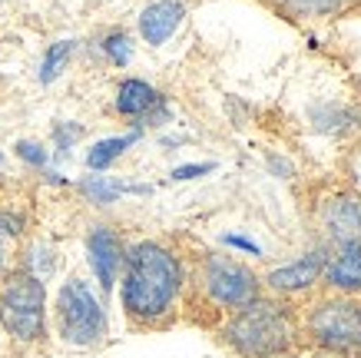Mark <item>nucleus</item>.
Instances as JSON below:
<instances>
[{"instance_id":"nucleus-1","label":"nucleus","mask_w":361,"mask_h":358,"mask_svg":"<svg viewBox=\"0 0 361 358\" xmlns=\"http://www.w3.org/2000/svg\"><path fill=\"white\" fill-rule=\"evenodd\" d=\"M126 272H123V309L133 326H166L176 312L179 292L186 285V269L169 246L146 239L136 242L126 256Z\"/></svg>"},{"instance_id":"nucleus-2","label":"nucleus","mask_w":361,"mask_h":358,"mask_svg":"<svg viewBox=\"0 0 361 358\" xmlns=\"http://www.w3.org/2000/svg\"><path fill=\"white\" fill-rule=\"evenodd\" d=\"M226 345L239 358H279L295 348L298 318L285 302L252 299L222 326Z\"/></svg>"},{"instance_id":"nucleus-3","label":"nucleus","mask_w":361,"mask_h":358,"mask_svg":"<svg viewBox=\"0 0 361 358\" xmlns=\"http://www.w3.org/2000/svg\"><path fill=\"white\" fill-rule=\"evenodd\" d=\"M47 318V289L33 272L20 269L7 275L0 289V326L17 342H40Z\"/></svg>"},{"instance_id":"nucleus-4","label":"nucleus","mask_w":361,"mask_h":358,"mask_svg":"<svg viewBox=\"0 0 361 358\" xmlns=\"http://www.w3.org/2000/svg\"><path fill=\"white\" fill-rule=\"evenodd\" d=\"M56 328L70 345H97L106 335V312L83 279H70L56 292Z\"/></svg>"},{"instance_id":"nucleus-5","label":"nucleus","mask_w":361,"mask_h":358,"mask_svg":"<svg viewBox=\"0 0 361 358\" xmlns=\"http://www.w3.org/2000/svg\"><path fill=\"white\" fill-rule=\"evenodd\" d=\"M196 285L216 309H242L252 299H259V279L249 265L229 256H216L206 252L202 262L196 265Z\"/></svg>"},{"instance_id":"nucleus-6","label":"nucleus","mask_w":361,"mask_h":358,"mask_svg":"<svg viewBox=\"0 0 361 358\" xmlns=\"http://www.w3.org/2000/svg\"><path fill=\"white\" fill-rule=\"evenodd\" d=\"M308 338L331 352H355L361 348V305L348 295L318 299L305 312Z\"/></svg>"},{"instance_id":"nucleus-7","label":"nucleus","mask_w":361,"mask_h":358,"mask_svg":"<svg viewBox=\"0 0 361 358\" xmlns=\"http://www.w3.org/2000/svg\"><path fill=\"white\" fill-rule=\"evenodd\" d=\"M315 226L329 246H348L361 242V196L345 186L331 189L315 203Z\"/></svg>"},{"instance_id":"nucleus-8","label":"nucleus","mask_w":361,"mask_h":358,"mask_svg":"<svg viewBox=\"0 0 361 358\" xmlns=\"http://www.w3.org/2000/svg\"><path fill=\"white\" fill-rule=\"evenodd\" d=\"M322 272H325V249H315V252L298 256V259L288 262V265L272 269L265 275V285H269L272 292H282V295L305 292V289H312V285L322 279Z\"/></svg>"},{"instance_id":"nucleus-9","label":"nucleus","mask_w":361,"mask_h":358,"mask_svg":"<svg viewBox=\"0 0 361 358\" xmlns=\"http://www.w3.org/2000/svg\"><path fill=\"white\" fill-rule=\"evenodd\" d=\"M87 252H90V265L97 272L99 285L110 292L116 282V272L123 265V242L110 226H97L87 239Z\"/></svg>"},{"instance_id":"nucleus-10","label":"nucleus","mask_w":361,"mask_h":358,"mask_svg":"<svg viewBox=\"0 0 361 358\" xmlns=\"http://www.w3.org/2000/svg\"><path fill=\"white\" fill-rule=\"evenodd\" d=\"M325 285L335 289L338 295H355L361 292V242H348L331 252V259H325Z\"/></svg>"},{"instance_id":"nucleus-11","label":"nucleus","mask_w":361,"mask_h":358,"mask_svg":"<svg viewBox=\"0 0 361 358\" xmlns=\"http://www.w3.org/2000/svg\"><path fill=\"white\" fill-rule=\"evenodd\" d=\"M183 17H186V7H183L179 0H153V4L142 7V13H140L142 40L153 47H163L166 40L179 30Z\"/></svg>"},{"instance_id":"nucleus-12","label":"nucleus","mask_w":361,"mask_h":358,"mask_svg":"<svg viewBox=\"0 0 361 358\" xmlns=\"http://www.w3.org/2000/svg\"><path fill=\"white\" fill-rule=\"evenodd\" d=\"M156 103H159V93L146 80H123L116 90V113L123 117H146Z\"/></svg>"},{"instance_id":"nucleus-13","label":"nucleus","mask_w":361,"mask_h":358,"mask_svg":"<svg viewBox=\"0 0 361 358\" xmlns=\"http://www.w3.org/2000/svg\"><path fill=\"white\" fill-rule=\"evenodd\" d=\"M279 11L292 17H338V13L358 7L361 0H269Z\"/></svg>"},{"instance_id":"nucleus-14","label":"nucleus","mask_w":361,"mask_h":358,"mask_svg":"<svg viewBox=\"0 0 361 358\" xmlns=\"http://www.w3.org/2000/svg\"><path fill=\"white\" fill-rule=\"evenodd\" d=\"M136 136H140V133H130V136H113V140H99L97 146L87 153V166L90 169H106L116 156H123L126 146L136 143Z\"/></svg>"},{"instance_id":"nucleus-15","label":"nucleus","mask_w":361,"mask_h":358,"mask_svg":"<svg viewBox=\"0 0 361 358\" xmlns=\"http://www.w3.org/2000/svg\"><path fill=\"white\" fill-rule=\"evenodd\" d=\"M70 54H73V40H60V44L50 47L44 64H40V83H54L60 70L66 66V60H70Z\"/></svg>"},{"instance_id":"nucleus-16","label":"nucleus","mask_w":361,"mask_h":358,"mask_svg":"<svg viewBox=\"0 0 361 358\" xmlns=\"http://www.w3.org/2000/svg\"><path fill=\"white\" fill-rule=\"evenodd\" d=\"M130 186H120V183H110V179H87L83 183V193L93 199V203H113L120 193H126Z\"/></svg>"},{"instance_id":"nucleus-17","label":"nucleus","mask_w":361,"mask_h":358,"mask_svg":"<svg viewBox=\"0 0 361 358\" xmlns=\"http://www.w3.org/2000/svg\"><path fill=\"white\" fill-rule=\"evenodd\" d=\"M103 50H106V56H110L116 66H126L130 64V40H126V33H110L106 37V44H103Z\"/></svg>"},{"instance_id":"nucleus-18","label":"nucleus","mask_w":361,"mask_h":358,"mask_svg":"<svg viewBox=\"0 0 361 358\" xmlns=\"http://www.w3.org/2000/svg\"><path fill=\"white\" fill-rule=\"evenodd\" d=\"M345 179H348V186L361 196V143H355V146L345 153Z\"/></svg>"},{"instance_id":"nucleus-19","label":"nucleus","mask_w":361,"mask_h":358,"mask_svg":"<svg viewBox=\"0 0 361 358\" xmlns=\"http://www.w3.org/2000/svg\"><path fill=\"white\" fill-rule=\"evenodd\" d=\"M17 153H20V160H27V163H33V166H44L47 163V153H44V146H40V143L23 140V143H17Z\"/></svg>"},{"instance_id":"nucleus-20","label":"nucleus","mask_w":361,"mask_h":358,"mask_svg":"<svg viewBox=\"0 0 361 358\" xmlns=\"http://www.w3.org/2000/svg\"><path fill=\"white\" fill-rule=\"evenodd\" d=\"M216 166L212 163H192V166H179V169H173V179H196V176H206V173H212Z\"/></svg>"},{"instance_id":"nucleus-21","label":"nucleus","mask_w":361,"mask_h":358,"mask_svg":"<svg viewBox=\"0 0 361 358\" xmlns=\"http://www.w3.org/2000/svg\"><path fill=\"white\" fill-rule=\"evenodd\" d=\"M0 229H4V232H11V236H17V232L23 229V219L11 216V213H0Z\"/></svg>"},{"instance_id":"nucleus-22","label":"nucleus","mask_w":361,"mask_h":358,"mask_svg":"<svg viewBox=\"0 0 361 358\" xmlns=\"http://www.w3.org/2000/svg\"><path fill=\"white\" fill-rule=\"evenodd\" d=\"M226 242L229 246H235V249H245V252H252V256H262V249L252 242V239H242V236H226Z\"/></svg>"},{"instance_id":"nucleus-23","label":"nucleus","mask_w":361,"mask_h":358,"mask_svg":"<svg viewBox=\"0 0 361 358\" xmlns=\"http://www.w3.org/2000/svg\"><path fill=\"white\" fill-rule=\"evenodd\" d=\"M4 259H7V252H4V242H0V272H4Z\"/></svg>"}]
</instances>
